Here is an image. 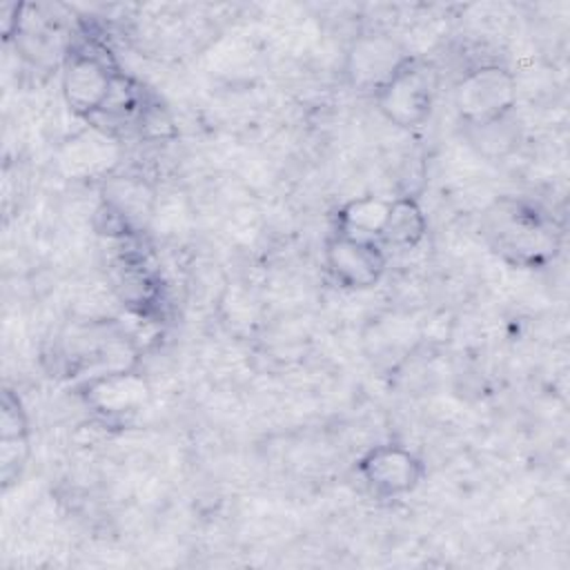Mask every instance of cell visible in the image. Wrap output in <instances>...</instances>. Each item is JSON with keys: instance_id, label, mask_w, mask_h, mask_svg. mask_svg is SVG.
Segmentation results:
<instances>
[{"instance_id": "cell-3", "label": "cell", "mask_w": 570, "mask_h": 570, "mask_svg": "<svg viewBox=\"0 0 570 570\" xmlns=\"http://www.w3.org/2000/svg\"><path fill=\"white\" fill-rule=\"evenodd\" d=\"M410 60L403 47L385 33H365L347 51V78L356 89L379 91Z\"/></svg>"}, {"instance_id": "cell-6", "label": "cell", "mask_w": 570, "mask_h": 570, "mask_svg": "<svg viewBox=\"0 0 570 570\" xmlns=\"http://www.w3.org/2000/svg\"><path fill=\"white\" fill-rule=\"evenodd\" d=\"M358 472L376 497H399L416 488L423 474L421 461L405 448L379 445L358 461Z\"/></svg>"}, {"instance_id": "cell-11", "label": "cell", "mask_w": 570, "mask_h": 570, "mask_svg": "<svg viewBox=\"0 0 570 570\" xmlns=\"http://www.w3.org/2000/svg\"><path fill=\"white\" fill-rule=\"evenodd\" d=\"M7 439H27V419L20 410V403L4 392L2 399V419H0V441Z\"/></svg>"}, {"instance_id": "cell-4", "label": "cell", "mask_w": 570, "mask_h": 570, "mask_svg": "<svg viewBox=\"0 0 570 570\" xmlns=\"http://www.w3.org/2000/svg\"><path fill=\"white\" fill-rule=\"evenodd\" d=\"M116 91V76L96 53L76 51L69 56L62 73V94L73 111L94 114L107 109Z\"/></svg>"}, {"instance_id": "cell-9", "label": "cell", "mask_w": 570, "mask_h": 570, "mask_svg": "<svg viewBox=\"0 0 570 570\" xmlns=\"http://www.w3.org/2000/svg\"><path fill=\"white\" fill-rule=\"evenodd\" d=\"M392 200L376 198V196H363L352 203H347L341 209V232L354 238H367V240H379L383 225L387 220Z\"/></svg>"}, {"instance_id": "cell-8", "label": "cell", "mask_w": 570, "mask_h": 570, "mask_svg": "<svg viewBox=\"0 0 570 570\" xmlns=\"http://www.w3.org/2000/svg\"><path fill=\"white\" fill-rule=\"evenodd\" d=\"M85 396L87 403L94 405L98 412L122 414L140 407L149 396V387L142 376L131 374L127 370H118L91 376Z\"/></svg>"}, {"instance_id": "cell-5", "label": "cell", "mask_w": 570, "mask_h": 570, "mask_svg": "<svg viewBox=\"0 0 570 570\" xmlns=\"http://www.w3.org/2000/svg\"><path fill=\"white\" fill-rule=\"evenodd\" d=\"M325 258L334 278L345 287H372L383 269L385 254L379 240L354 238L347 234H336L325 249Z\"/></svg>"}, {"instance_id": "cell-10", "label": "cell", "mask_w": 570, "mask_h": 570, "mask_svg": "<svg viewBox=\"0 0 570 570\" xmlns=\"http://www.w3.org/2000/svg\"><path fill=\"white\" fill-rule=\"evenodd\" d=\"M425 234V218L419 205L410 198L392 200L387 220L381 232V240L394 247H414Z\"/></svg>"}, {"instance_id": "cell-7", "label": "cell", "mask_w": 570, "mask_h": 570, "mask_svg": "<svg viewBox=\"0 0 570 570\" xmlns=\"http://www.w3.org/2000/svg\"><path fill=\"white\" fill-rule=\"evenodd\" d=\"M490 234L497 247L519 263H534L552 249V238L534 214L512 207L490 214Z\"/></svg>"}, {"instance_id": "cell-1", "label": "cell", "mask_w": 570, "mask_h": 570, "mask_svg": "<svg viewBox=\"0 0 570 570\" xmlns=\"http://www.w3.org/2000/svg\"><path fill=\"white\" fill-rule=\"evenodd\" d=\"M514 102V76L499 65H485L465 73L454 91L456 111L468 125L479 129L505 120Z\"/></svg>"}, {"instance_id": "cell-2", "label": "cell", "mask_w": 570, "mask_h": 570, "mask_svg": "<svg viewBox=\"0 0 570 570\" xmlns=\"http://www.w3.org/2000/svg\"><path fill=\"white\" fill-rule=\"evenodd\" d=\"M432 87L430 71L410 58L374 96L387 120L399 127H419L430 116L434 98Z\"/></svg>"}]
</instances>
